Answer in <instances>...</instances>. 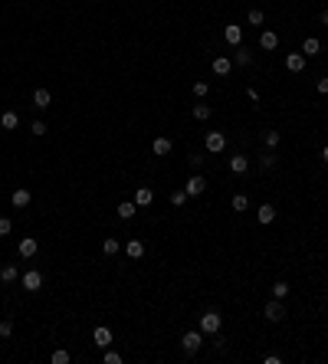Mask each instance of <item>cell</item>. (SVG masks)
Here are the masks:
<instances>
[{
	"mask_svg": "<svg viewBox=\"0 0 328 364\" xmlns=\"http://www.w3.org/2000/svg\"><path fill=\"white\" fill-rule=\"evenodd\" d=\"M204 164V155H191V167H200Z\"/></svg>",
	"mask_w": 328,
	"mask_h": 364,
	"instance_id": "ab89813d",
	"label": "cell"
},
{
	"mask_svg": "<svg viewBox=\"0 0 328 364\" xmlns=\"http://www.w3.org/2000/svg\"><path fill=\"white\" fill-rule=\"evenodd\" d=\"M220 325H223V315L220 312H204V315H200V332H204V335H217Z\"/></svg>",
	"mask_w": 328,
	"mask_h": 364,
	"instance_id": "6da1fadb",
	"label": "cell"
},
{
	"mask_svg": "<svg viewBox=\"0 0 328 364\" xmlns=\"http://www.w3.org/2000/svg\"><path fill=\"white\" fill-rule=\"evenodd\" d=\"M322 161H325V164H328V144H325V148H322Z\"/></svg>",
	"mask_w": 328,
	"mask_h": 364,
	"instance_id": "b9f144b4",
	"label": "cell"
},
{
	"mask_svg": "<svg viewBox=\"0 0 328 364\" xmlns=\"http://www.w3.org/2000/svg\"><path fill=\"white\" fill-rule=\"evenodd\" d=\"M171 204H174V207H184V204H187V191H174V194H171Z\"/></svg>",
	"mask_w": 328,
	"mask_h": 364,
	"instance_id": "4dcf8cb0",
	"label": "cell"
},
{
	"mask_svg": "<svg viewBox=\"0 0 328 364\" xmlns=\"http://www.w3.org/2000/svg\"><path fill=\"white\" fill-rule=\"evenodd\" d=\"M230 171H233V174H246L249 171V158L233 155V158H230Z\"/></svg>",
	"mask_w": 328,
	"mask_h": 364,
	"instance_id": "d6986e66",
	"label": "cell"
},
{
	"mask_svg": "<svg viewBox=\"0 0 328 364\" xmlns=\"http://www.w3.org/2000/svg\"><path fill=\"white\" fill-rule=\"evenodd\" d=\"M260 167H263V171H269V167H276V155H273V151L260 158Z\"/></svg>",
	"mask_w": 328,
	"mask_h": 364,
	"instance_id": "d6a6232c",
	"label": "cell"
},
{
	"mask_svg": "<svg viewBox=\"0 0 328 364\" xmlns=\"http://www.w3.org/2000/svg\"><path fill=\"white\" fill-rule=\"evenodd\" d=\"M263 315H266L269 321H282V318H285V305H282V299H273V302H266Z\"/></svg>",
	"mask_w": 328,
	"mask_h": 364,
	"instance_id": "8992f818",
	"label": "cell"
},
{
	"mask_svg": "<svg viewBox=\"0 0 328 364\" xmlns=\"http://www.w3.org/2000/svg\"><path fill=\"white\" fill-rule=\"evenodd\" d=\"M260 46H263V50H276V46H279V33L263 30V33H260Z\"/></svg>",
	"mask_w": 328,
	"mask_h": 364,
	"instance_id": "ac0fdd59",
	"label": "cell"
},
{
	"mask_svg": "<svg viewBox=\"0 0 328 364\" xmlns=\"http://www.w3.org/2000/svg\"><path fill=\"white\" fill-rule=\"evenodd\" d=\"M135 213H138V204H135V200H125V204H118V216H122V220H131Z\"/></svg>",
	"mask_w": 328,
	"mask_h": 364,
	"instance_id": "cb8c5ba5",
	"label": "cell"
},
{
	"mask_svg": "<svg viewBox=\"0 0 328 364\" xmlns=\"http://www.w3.org/2000/svg\"><path fill=\"white\" fill-rule=\"evenodd\" d=\"M131 200H135L138 207H151V200H155V191H151V187H138Z\"/></svg>",
	"mask_w": 328,
	"mask_h": 364,
	"instance_id": "2e32d148",
	"label": "cell"
},
{
	"mask_svg": "<svg viewBox=\"0 0 328 364\" xmlns=\"http://www.w3.org/2000/svg\"><path fill=\"white\" fill-rule=\"evenodd\" d=\"M37 249H40V243L33 240V236H23V240H20V246H17V253L23 256V260H33V256H37Z\"/></svg>",
	"mask_w": 328,
	"mask_h": 364,
	"instance_id": "52a82bcc",
	"label": "cell"
},
{
	"mask_svg": "<svg viewBox=\"0 0 328 364\" xmlns=\"http://www.w3.org/2000/svg\"><path fill=\"white\" fill-rule=\"evenodd\" d=\"M13 335V321L7 318V321H0V338H10Z\"/></svg>",
	"mask_w": 328,
	"mask_h": 364,
	"instance_id": "d590c367",
	"label": "cell"
},
{
	"mask_svg": "<svg viewBox=\"0 0 328 364\" xmlns=\"http://www.w3.org/2000/svg\"><path fill=\"white\" fill-rule=\"evenodd\" d=\"M10 230H13V223L7 220V216H0V236H7V233H10Z\"/></svg>",
	"mask_w": 328,
	"mask_h": 364,
	"instance_id": "8d00e7d4",
	"label": "cell"
},
{
	"mask_svg": "<svg viewBox=\"0 0 328 364\" xmlns=\"http://www.w3.org/2000/svg\"><path fill=\"white\" fill-rule=\"evenodd\" d=\"M210 69L217 76H230V69H233V59H230V56H217V59L210 62Z\"/></svg>",
	"mask_w": 328,
	"mask_h": 364,
	"instance_id": "7c38bea8",
	"label": "cell"
},
{
	"mask_svg": "<svg viewBox=\"0 0 328 364\" xmlns=\"http://www.w3.org/2000/svg\"><path fill=\"white\" fill-rule=\"evenodd\" d=\"M30 200H33V194L26 191V187H20V191H13V207H30Z\"/></svg>",
	"mask_w": 328,
	"mask_h": 364,
	"instance_id": "ffe728a7",
	"label": "cell"
},
{
	"mask_svg": "<svg viewBox=\"0 0 328 364\" xmlns=\"http://www.w3.org/2000/svg\"><path fill=\"white\" fill-rule=\"evenodd\" d=\"M20 285H23L26 292H40L43 289V272H37V269L23 272V276H20Z\"/></svg>",
	"mask_w": 328,
	"mask_h": 364,
	"instance_id": "3957f363",
	"label": "cell"
},
{
	"mask_svg": "<svg viewBox=\"0 0 328 364\" xmlns=\"http://www.w3.org/2000/svg\"><path fill=\"white\" fill-rule=\"evenodd\" d=\"M204 148H207V155H220V151L227 148V135H223V131H207Z\"/></svg>",
	"mask_w": 328,
	"mask_h": 364,
	"instance_id": "7a4b0ae2",
	"label": "cell"
},
{
	"mask_svg": "<svg viewBox=\"0 0 328 364\" xmlns=\"http://www.w3.org/2000/svg\"><path fill=\"white\" fill-rule=\"evenodd\" d=\"M285 69H289V72H302L305 69V56L302 53H289L285 56Z\"/></svg>",
	"mask_w": 328,
	"mask_h": 364,
	"instance_id": "5bb4252c",
	"label": "cell"
},
{
	"mask_svg": "<svg viewBox=\"0 0 328 364\" xmlns=\"http://www.w3.org/2000/svg\"><path fill=\"white\" fill-rule=\"evenodd\" d=\"M30 131H33L37 138H40V135H46V122H33V128H30Z\"/></svg>",
	"mask_w": 328,
	"mask_h": 364,
	"instance_id": "74e56055",
	"label": "cell"
},
{
	"mask_svg": "<svg viewBox=\"0 0 328 364\" xmlns=\"http://www.w3.org/2000/svg\"><path fill=\"white\" fill-rule=\"evenodd\" d=\"M246 20H249V23H253V26H263V20H266V17H263V10H256V7H253Z\"/></svg>",
	"mask_w": 328,
	"mask_h": 364,
	"instance_id": "1f68e13d",
	"label": "cell"
},
{
	"mask_svg": "<svg viewBox=\"0 0 328 364\" xmlns=\"http://www.w3.org/2000/svg\"><path fill=\"white\" fill-rule=\"evenodd\" d=\"M102 358H105V364H122V354L112 351V348H105V354H102Z\"/></svg>",
	"mask_w": 328,
	"mask_h": 364,
	"instance_id": "e575fe53",
	"label": "cell"
},
{
	"mask_svg": "<svg viewBox=\"0 0 328 364\" xmlns=\"http://www.w3.org/2000/svg\"><path fill=\"white\" fill-rule=\"evenodd\" d=\"M125 256H128V260H141L144 256V243L141 240H128L125 243Z\"/></svg>",
	"mask_w": 328,
	"mask_h": 364,
	"instance_id": "9a60e30c",
	"label": "cell"
},
{
	"mask_svg": "<svg viewBox=\"0 0 328 364\" xmlns=\"http://www.w3.org/2000/svg\"><path fill=\"white\" fill-rule=\"evenodd\" d=\"M184 191H187V197H200V194L207 191V177L191 174V177H187V184H184Z\"/></svg>",
	"mask_w": 328,
	"mask_h": 364,
	"instance_id": "5b68a950",
	"label": "cell"
},
{
	"mask_svg": "<svg viewBox=\"0 0 328 364\" xmlns=\"http://www.w3.org/2000/svg\"><path fill=\"white\" fill-rule=\"evenodd\" d=\"M223 40H227L230 46H240V43H243V26L227 23V26H223Z\"/></svg>",
	"mask_w": 328,
	"mask_h": 364,
	"instance_id": "ba28073f",
	"label": "cell"
},
{
	"mask_svg": "<svg viewBox=\"0 0 328 364\" xmlns=\"http://www.w3.org/2000/svg\"><path fill=\"white\" fill-rule=\"evenodd\" d=\"M200 345H204V332H187L184 338H180V348H184L187 354H197Z\"/></svg>",
	"mask_w": 328,
	"mask_h": 364,
	"instance_id": "277c9868",
	"label": "cell"
},
{
	"mask_svg": "<svg viewBox=\"0 0 328 364\" xmlns=\"http://www.w3.org/2000/svg\"><path fill=\"white\" fill-rule=\"evenodd\" d=\"M279 141H282V135H279V131H273V128L263 135V144H266L269 151H276V148H279Z\"/></svg>",
	"mask_w": 328,
	"mask_h": 364,
	"instance_id": "d4e9b609",
	"label": "cell"
},
{
	"mask_svg": "<svg viewBox=\"0 0 328 364\" xmlns=\"http://www.w3.org/2000/svg\"><path fill=\"white\" fill-rule=\"evenodd\" d=\"M0 125H4L7 131H13V128H17V125H20V115H17V112H10V108H7L4 115H0Z\"/></svg>",
	"mask_w": 328,
	"mask_h": 364,
	"instance_id": "603a6c76",
	"label": "cell"
},
{
	"mask_svg": "<svg viewBox=\"0 0 328 364\" xmlns=\"http://www.w3.org/2000/svg\"><path fill=\"white\" fill-rule=\"evenodd\" d=\"M285 296H289V282H285V279L273 282V299H285Z\"/></svg>",
	"mask_w": 328,
	"mask_h": 364,
	"instance_id": "83f0119b",
	"label": "cell"
},
{
	"mask_svg": "<svg viewBox=\"0 0 328 364\" xmlns=\"http://www.w3.org/2000/svg\"><path fill=\"white\" fill-rule=\"evenodd\" d=\"M318 20H322V23L328 26V10H322V13H318Z\"/></svg>",
	"mask_w": 328,
	"mask_h": 364,
	"instance_id": "60d3db41",
	"label": "cell"
},
{
	"mask_svg": "<svg viewBox=\"0 0 328 364\" xmlns=\"http://www.w3.org/2000/svg\"><path fill=\"white\" fill-rule=\"evenodd\" d=\"M151 151H155V155L158 158H167V155H171V151H174V141H171V138H155V141H151Z\"/></svg>",
	"mask_w": 328,
	"mask_h": 364,
	"instance_id": "9c48e42d",
	"label": "cell"
},
{
	"mask_svg": "<svg viewBox=\"0 0 328 364\" xmlns=\"http://www.w3.org/2000/svg\"><path fill=\"white\" fill-rule=\"evenodd\" d=\"M256 220H260V223H273L276 220V207L273 204H263L260 210H256Z\"/></svg>",
	"mask_w": 328,
	"mask_h": 364,
	"instance_id": "44dd1931",
	"label": "cell"
},
{
	"mask_svg": "<svg viewBox=\"0 0 328 364\" xmlns=\"http://www.w3.org/2000/svg\"><path fill=\"white\" fill-rule=\"evenodd\" d=\"M315 89H318V95H328V79H325V76L315 82Z\"/></svg>",
	"mask_w": 328,
	"mask_h": 364,
	"instance_id": "f35d334b",
	"label": "cell"
},
{
	"mask_svg": "<svg viewBox=\"0 0 328 364\" xmlns=\"http://www.w3.org/2000/svg\"><path fill=\"white\" fill-rule=\"evenodd\" d=\"M207 92H210L207 82H194V95H197V99H207Z\"/></svg>",
	"mask_w": 328,
	"mask_h": 364,
	"instance_id": "836d02e7",
	"label": "cell"
},
{
	"mask_svg": "<svg viewBox=\"0 0 328 364\" xmlns=\"http://www.w3.org/2000/svg\"><path fill=\"white\" fill-rule=\"evenodd\" d=\"M92 341H95V345H99V348H112V328L99 325V328H95V332H92Z\"/></svg>",
	"mask_w": 328,
	"mask_h": 364,
	"instance_id": "30bf717a",
	"label": "cell"
},
{
	"mask_svg": "<svg viewBox=\"0 0 328 364\" xmlns=\"http://www.w3.org/2000/svg\"><path fill=\"white\" fill-rule=\"evenodd\" d=\"M318 53H322V40L309 37V40H305V43H302V56H305V59H309V56H318Z\"/></svg>",
	"mask_w": 328,
	"mask_h": 364,
	"instance_id": "e0dca14e",
	"label": "cell"
},
{
	"mask_svg": "<svg viewBox=\"0 0 328 364\" xmlns=\"http://www.w3.org/2000/svg\"><path fill=\"white\" fill-rule=\"evenodd\" d=\"M50 102H53L50 89H33V108H50Z\"/></svg>",
	"mask_w": 328,
	"mask_h": 364,
	"instance_id": "4fadbf2b",
	"label": "cell"
},
{
	"mask_svg": "<svg viewBox=\"0 0 328 364\" xmlns=\"http://www.w3.org/2000/svg\"><path fill=\"white\" fill-rule=\"evenodd\" d=\"M118 249H122V246H118V240H115V236H108V240L102 243V253H105V256H115Z\"/></svg>",
	"mask_w": 328,
	"mask_h": 364,
	"instance_id": "f546056e",
	"label": "cell"
},
{
	"mask_svg": "<svg viewBox=\"0 0 328 364\" xmlns=\"http://www.w3.org/2000/svg\"><path fill=\"white\" fill-rule=\"evenodd\" d=\"M50 361H53V364H69V361H72V354H69L66 348H56V351L50 354Z\"/></svg>",
	"mask_w": 328,
	"mask_h": 364,
	"instance_id": "484cf974",
	"label": "cell"
},
{
	"mask_svg": "<svg viewBox=\"0 0 328 364\" xmlns=\"http://www.w3.org/2000/svg\"><path fill=\"white\" fill-rule=\"evenodd\" d=\"M210 115H213L210 105H194V118H197V122H207Z\"/></svg>",
	"mask_w": 328,
	"mask_h": 364,
	"instance_id": "f1b7e54d",
	"label": "cell"
},
{
	"mask_svg": "<svg viewBox=\"0 0 328 364\" xmlns=\"http://www.w3.org/2000/svg\"><path fill=\"white\" fill-rule=\"evenodd\" d=\"M230 59H233V66H249V62H253V56H249V50L246 46H233V56H230Z\"/></svg>",
	"mask_w": 328,
	"mask_h": 364,
	"instance_id": "8fae6325",
	"label": "cell"
},
{
	"mask_svg": "<svg viewBox=\"0 0 328 364\" xmlns=\"http://www.w3.org/2000/svg\"><path fill=\"white\" fill-rule=\"evenodd\" d=\"M230 204H233V210H240V213H243V210H249V197H246V194H233Z\"/></svg>",
	"mask_w": 328,
	"mask_h": 364,
	"instance_id": "4316f807",
	"label": "cell"
},
{
	"mask_svg": "<svg viewBox=\"0 0 328 364\" xmlns=\"http://www.w3.org/2000/svg\"><path fill=\"white\" fill-rule=\"evenodd\" d=\"M20 276H23V272H20L17 266H4V269H0V282H7V285H10V282H17Z\"/></svg>",
	"mask_w": 328,
	"mask_h": 364,
	"instance_id": "7402d4cb",
	"label": "cell"
}]
</instances>
